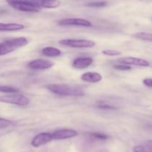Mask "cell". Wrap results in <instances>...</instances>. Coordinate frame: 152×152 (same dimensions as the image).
<instances>
[{
    "label": "cell",
    "instance_id": "e0dca14e",
    "mask_svg": "<svg viewBox=\"0 0 152 152\" xmlns=\"http://www.w3.org/2000/svg\"><path fill=\"white\" fill-rule=\"evenodd\" d=\"M0 91L3 92V93L13 94V93H18V92L19 91V90L14 87H11V86H0Z\"/></svg>",
    "mask_w": 152,
    "mask_h": 152
},
{
    "label": "cell",
    "instance_id": "4316f807",
    "mask_svg": "<svg viewBox=\"0 0 152 152\" xmlns=\"http://www.w3.org/2000/svg\"><path fill=\"white\" fill-rule=\"evenodd\" d=\"M139 1H143V2H149V1H151V0H139Z\"/></svg>",
    "mask_w": 152,
    "mask_h": 152
},
{
    "label": "cell",
    "instance_id": "7a4b0ae2",
    "mask_svg": "<svg viewBox=\"0 0 152 152\" xmlns=\"http://www.w3.org/2000/svg\"><path fill=\"white\" fill-rule=\"evenodd\" d=\"M28 41L25 37H17L0 42V56L8 54L19 48L24 47Z\"/></svg>",
    "mask_w": 152,
    "mask_h": 152
},
{
    "label": "cell",
    "instance_id": "9a60e30c",
    "mask_svg": "<svg viewBox=\"0 0 152 152\" xmlns=\"http://www.w3.org/2000/svg\"><path fill=\"white\" fill-rule=\"evenodd\" d=\"M61 4L59 0H40V8H55Z\"/></svg>",
    "mask_w": 152,
    "mask_h": 152
},
{
    "label": "cell",
    "instance_id": "7c38bea8",
    "mask_svg": "<svg viewBox=\"0 0 152 152\" xmlns=\"http://www.w3.org/2000/svg\"><path fill=\"white\" fill-rule=\"evenodd\" d=\"M10 6L16 10L23 12H39L40 10L39 7L28 4V3H17V4H13Z\"/></svg>",
    "mask_w": 152,
    "mask_h": 152
},
{
    "label": "cell",
    "instance_id": "6da1fadb",
    "mask_svg": "<svg viewBox=\"0 0 152 152\" xmlns=\"http://www.w3.org/2000/svg\"><path fill=\"white\" fill-rule=\"evenodd\" d=\"M46 88L55 94L61 96H81L85 94L82 88L68 84H50L46 86Z\"/></svg>",
    "mask_w": 152,
    "mask_h": 152
},
{
    "label": "cell",
    "instance_id": "cb8c5ba5",
    "mask_svg": "<svg viewBox=\"0 0 152 152\" xmlns=\"http://www.w3.org/2000/svg\"><path fill=\"white\" fill-rule=\"evenodd\" d=\"M98 108H101V109H107V110H112V109H116V108L112 106V105H108L106 103H100L98 105Z\"/></svg>",
    "mask_w": 152,
    "mask_h": 152
},
{
    "label": "cell",
    "instance_id": "9c48e42d",
    "mask_svg": "<svg viewBox=\"0 0 152 152\" xmlns=\"http://www.w3.org/2000/svg\"><path fill=\"white\" fill-rule=\"evenodd\" d=\"M54 65L53 62L43 59H37L31 61L28 66L31 69L34 70H46L49 69Z\"/></svg>",
    "mask_w": 152,
    "mask_h": 152
},
{
    "label": "cell",
    "instance_id": "603a6c76",
    "mask_svg": "<svg viewBox=\"0 0 152 152\" xmlns=\"http://www.w3.org/2000/svg\"><path fill=\"white\" fill-rule=\"evenodd\" d=\"M142 145L145 148L146 151H152V140L145 141Z\"/></svg>",
    "mask_w": 152,
    "mask_h": 152
},
{
    "label": "cell",
    "instance_id": "ffe728a7",
    "mask_svg": "<svg viewBox=\"0 0 152 152\" xmlns=\"http://www.w3.org/2000/svg\"><path fill=\"white\" fill-rule=\"evenodd\" d=\"M89 135L90 137H92V138H95V139L98 140H106L108 138V136L104 134H101V133H89Z\"/></svg>",
    "mask_w": 152,
    "mask_h": 152
},
{
    "label": "cell",
    "instance_id": "7402d4cb",
    "mask_svg": "<svg viewBox=\"0 0 152 152\" xmlns=\"http://www.w3.org/2000/svg\"><path fill=\"white\" fill-rule=\"evenodd\" d=\"M11 125V122L6 119L0 118V129H5Z\"/></svg>",
    "mask_w": 152,
    "mask_h": 152
},
{
    "label": "cell",
    "instance_id": "30bf717a",
    "mask_svg": "<svg viewBox=\"0 0 152 152\" xmlns=\"http://www.w3.org/2000/svg\"><path fill=\"white\" fill-rule=\"evenodd\" d=\"M92 62L93 59L91 57H78L73 61L72 66L76 69L81 70L90 66Z\"/></svg>",
    "mask_w": 152,
    "mask_h": 152
},
{
    "label": "cell",
    "instance_id": "3957f363",
    "mask_svg": "<svg viewBox=\"0 0 152 152\" xmlns=\"http://www.w3.org/2000/svg\"><path fill=\"white\" fill-rule=\"evenodd\" d=\"M0 102L13 104V105H19V106H26L30 103L29 99L27 96L17 93L1 95L0 96Z\"/></svg>",
    "mask_w": 152,
    "mask_h": 152
},
{
    "label": "cell",
    "instance_id": "277c9868",
    "mask_svg": "<svg viewBox=\"0 0 152 152\" xmlns=\"http://www.w3.org/2000/svg\"><path fill=\"white\" fill-rule=\"evenodd\" d=\"M62 45L75 48H91L95 45V42L88 39H65L59 41Z\"/></svg>",
    "mask_w": 152,
    "mask_h": 152
},
{
    "label": "cell",
    "instance_id": "d6986e66",
    "mask_svg": "<svg viewBox=\"0 0 152 152\" xmlns=\"http://www.w3.org/2000/svg\"><path fill=\"white\" fill-rule=\"evenodd\" d=\"M101 53L106 56H119L122 54V52L119 50H110V49H107V50H103Z\"/></svg>",
    "mask_w": 152,
    "mask_h": 152
},
{
    "label": "cell",
    "instance_id": "8fae6325",
    "mask_svg": "<svg viewBox=\"0 0 152 152\" xmlns=\"http://www.w3.org/2000/svg\"><path fill=\"white\" fill-rule=\"evenodd\" d=\"M83 81L87 82V83H99L102 80V76L101 74L98 72H92V71H89V72L83 73L80 77Z\"/></svg>",
    "mask_w": 152,
    "mask_h": 152
},
{
    "label": "cell",
    "instance_id": "2e32d148",
    "mask_svg": "<svg viewBox=\"0 0 152 152\" xmlns=\"http://www.w3.org/2000/svg\"><path fill=\"white\" fill-rule=\"evenodd\" d=\"M134 37L144 41H152V34L146 32L137 33L134 35Z\"/></svg>",
    "mask_w": 152,
    "mask_h": 152
},
{
    "label": "cell",
    "instance_id": "ac0fdd59",
    "mask_svg": "<svg viewBox=\"0 0 152 152\" xmlns=\"http://www.w3.org/2000/svg\"><path fill=\"white\" fill-rule=\"evenodd\" d=\"M86 6L89 7H104L107 5V1H91V2L87 3L86 4Z\"/></svg>",
    "mask_w": 152,
    "mask_h": 152
},
{
    "label": "cell",
    "instance_id": "44dd1931",
    "mask_svg": "<svg viewBox=\"0 0 152 152\" xmlns=\"http://www.w3.org/2000/svg\"><path fill=\"white\" fill-rule=\"evenodd\" d=\"M113 68L116 70H119V71H129V70L131 69V67L130 65H126V64L115 65H113Z\"/></svg>",
    "mask_w": 152,
    "mask_h": 152
},
{
    "label": "cell",
    "instance_id": "52a82bcc",
    "mask_svg": "<svg viewBox=\"0 0 152 152\" xmlns=\"http://www.w3.org/2000/svg\"><path fill=\"white\" fill-rule=\"evenodd\" d=\"M118 62L122 64H126L128 65H136L140 67H148L150 66V62L145 59H140V58L132 57V56H127L122 57L118 59Z\"/></svg>",
    "mask_w": 152,
    "mask_h": 152
},
{
    "label": "cell",
    "instance_id": "d4e9b609",
    "mask_svg": "<svg viewBox=\"0 0 152 152\" xmlns=\"http://www.w3.org/2000/svg\"><path fill=\"white\" fill-rule=\"evenodd\" d=\"M143 84L148 88H152V78H145L142 81Z\"/></svg>",
    "mask_w": 152,
    "mask_h": 152
},
{
    "label": "cell",
    "instance_id": "5bb4252c",
    "mask_svg": "<svg viewBox=\"0 0 152 152\" xmlns=\"http://www.w3.org/2000/svg\"><path fill=\"white\" fill-rule=\"evenodd\" d=\"M42 53L49 57H56L61 54V51L56 48L46 47L42 49Z\"/></svg>",
    "mask_w": 152,
    "mask_h": 152
},
{
    "label": "cell",
    "instance_id": "8992f818",
    "mask_svg": "<svg viewBox=\"0 0 152 152\" xmlns=\"http://www.w3.org/2000/svg\"><path fill=\"white\" fill-rule=\"evenodd\" d=\"M52 140H54L52 133L43 132V133L36 135L33 138V140H31V145L33 147H35V148H38V147L52 142Z\"/></svg>",
    "mask_w": 152,
    "mask_h": 152
},
{
    "label": "cell",
    "instance_id": "484cf974",
    "mask_svg": "<svg viewBox=\"0 0 152 152\" xmlns=\"http://www.w3.org/2000/svg\"><path fill=\"white\" fill-rule=\"evenodd\" d=\"M133 151H136V152H144V151H145V147L143 146V145H137V146H135L134 148H133Z\"/></svg>",
    "mask_w": 152,
    "mask_h": 152
},
{
    "label": "cell",
    "instance_id": "ba28073f",
    "mask_svg": "<svg viewBox=\"0 0 152 152\" xmlns=\"http://www.w3.org/2000/svg\"><path fill=\"white\" fill-rule=\"evenodd\" d=\"M77 134H78L77 132L72 129H61L52 133L54 140L69 139V138L75 137Z\"/></svg>",
    "mask_w": 152,
    "mask_h": 152
},
{
    "label": "cell",
    "instance_id": "5b68a950",
    "mask_svg": "<svg viewBox=\"0 0 152 152\" xmlns=\"http://www.w3.org/2000/svg\"><path fill=\"white\" fill-rule=\"evenodd\" d=\"M58 24L61 26H79L89 28L92 27V23L89 20L80 18H66L58 21Z\"/></svg>",
    "mask_w": 152,
    "mask_h": 152
},
{
    "label": "cell",
    "instance_id": "4fadbf2b",
    "mask_svg": "<svg viewBox=\"0 0 152 152\" xmlns=\"http://www.w3.org/2000/svg\"><path fill=\"white\" fill-rule=\"evenodd\" d=\"M25 28L23 25L17 23H0V31H16Z\"/></svg>",
    "mask_w": 152,
    "mask_h": 152
}]
</instances>
